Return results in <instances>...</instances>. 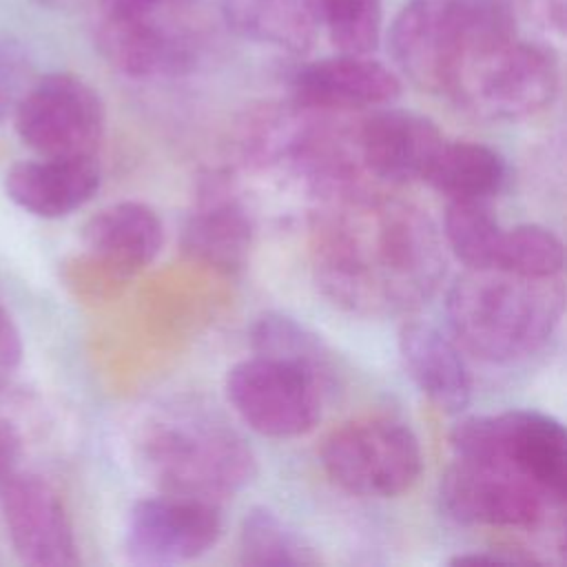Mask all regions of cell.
I'll return each instance as SVG.
<instances>
[{
  "label": "cell",
  "instance_id": "5",
  "mask_svg": "<svg viewBox=\"0 0 567 567\" xmlns=\"http://www.w3.org/2000/svg\"><path fill=\"white\" fill-rule=\"evenodd\" d=\"M456 456L498 461L536 483L556 505L567 498V434L538 410H507L461 419L450 434Z\"/></svg>",
  "mask_w": 567,
  "mask_h": 567
},
{
  "label": "cell",
  "instance_id": "15",
  "mask_svg": "<svg viewBox=\"0 0 567 567\" xmlns=\"http://www.w3.org/2000/svg\"><path fill=\"white\" fill-rule=\"evenodd\" d=\"M97 47L111 66L137 80L175 78L193 66L188 40L159 24L153 13L102 16Z\"/></svg>",
  "mask_w": 567,
  "mask_h": 567
},
{
  "label": "cell",
  "instance_id": "32",
  "mask_svg": "<svg viewBox=\"0 0 567 567\" xmlns=\"http://www.w3.org/2000/svg\"><path fill=\"white\" fill-rule=\"evenodd\" d=\"M536 4V9L543 13V18L556 27L558 31H563L565 27V0H532Z\"/></svg>",
  "mask_w": 567,
  "mask_h": 567
},
{
  "label": "cell",
  "instance_id": "7",
  "mask_svg": "<svg viewBox=\"0 0 567 567\" xmlns=\"http://www.w3.org/2000/svg\"><path fill=\"white\" fill-rule=\"evenodd\" d=\"M20 140L42 157H91L104 135V106L73 73H49L24 89L13 113Z\"/></svg>",
  "mask_w": 567,
  "mask_h": 567
},
{
  "label": "cell",
  "instance_id": "23",
  "mask_svg": "<svg viewBox=\"0 0 567 567\" xmlns=\"http://www.w3.org/2000/svg\"><path fill=\"white\" fill-rule=\"evenodd\" d=\"M239 560L252 567L315 565L317 556L275 512L252 507L239 527Z\"/></svg>",
  "mask_w": 567,
  "mask_h": 567
},
{
  "label": "cell",
  "instance_id": "11",
  "mask_svg": "<svg viewBox=\"0 0 567 567\" xmlns=\"http://www.w3.org/2000/svg\"><path fill=\"white\" fill-rule=\"evenodd\" d=\"M0 507L11 547L24 565L71 567L80 563L66 507L42 476L18 472L0 492Z\"/></svg>",
  "mask_w": 567,
  "mask_h": 567
},
{
  "label": "cell",
  "instance_id": "19",
  "mask_svg": "<svg viewBox=\"0 0 567 567\" xmlns=\"http://www.w3.org/2000/svg\"><path fill=\"white\" fill-rule=\"evenodd\" d=\"M182 244L206 266L237 270L248 257L252 224L246 208L221 184H210L186 221Z\"/></svg>",
  "mask_w": 567,
  "mask_h": 567
},
{
  "label": "cell",
  "instance_id": "20",
  "mask_svg": "<svg viewBox=\"0 0 567 567\" xmlns=\"http://www.w3.org/2000/svg\"><path fill=\"white\" fill-rule=\"evenodd\" d=\"M221 13L241 38L295 55L312 47L319 29L310 0H221Z\"/></svg>",
  "mask_w": 567,
  "mask_h": 567
},
{
  "label": "cell",
  "instance_id": "21",
  "mask_svg": "<svg viewBox=\"0 0 567 567\" xmlns=\"http://www.w3.org/2000/svg\"><path fill=\"white\" fill-rule=\"evenodd\" d=\"M507 162L505 157L478 142H447L443 140L432 166L425 175V182L454 199H481L487 202L503 190L507 182Z\"/></svg>",
  "mask_w": 567,
  "mask_h": 567
},
{
  "label": "cell",
  "instance_id": "22",
  "mask_svg": "<svg viewBox=\"0 0 567 567\" xmlns=\"http://www.w3.org/2000/svg\"><path fill=\"white\" fill-rule=\"evenodd\" d=\"M250 346L255 354L299 368L328 392L337 381L332 350L323 339L288 315L266 312L250 328Z\"/></svg>",
  "mask_w": 567,
  "mask_h": 567
},
{
  "label": "cell",
  "instance_id": "24",
  "mask_svg": "<svg viewBox=\"0 0 567 567\" xmlns=\"http://www.w3.org/2000/svg\"><path fill=\"white\" fill-rule=\"evenodd\" d=\"M501 224L487 202L454 199L443 219V237L465 268H492L501 239Z\"/></svg>",
  "mask_w": 567,
  "mask_h": 567
},
{
  "label": "cell",
  "instance_id": "30",
  "mask_svg": "<svg viewBox=\"0 0 567 567\" xmlns=\"http://www.w3.org/2000/svg\"><path fill=\"white\" fill-rule=\"evenodd\" d=\"M538 560L534 556H527L523 551H472V554H458L450 560V565H536Z\"/></svg>",
  "mask_w": 567,
  "mask_h": 567
},
{
  "label": "cell",
  "instance_id": "12",
  "mask_svg": "<svg viewBox=\"0 0 567 567\" xmlns=\"http://www.w3.org/2000/svg\"><path fill=\"white\" fill-rule=\"evenodd\" d=\"M390 55L416 86L445 93L458 58L452 0H408L390 24Z\"/></svg>",
  "mask_w": 567,
  "mask_h": 567
},
{
  "label": "cell",
  "instance_id": "6",
  "mask_svg": "<svg viewBox=\"0 0 567 567\" xmlns=\"http://www.w3.org/2000/svg\"><path fill=\"white\" fill-rule=\"evenodd\" d=\"M321 463L341 489L365 498H392L416 483L423 454L405 423L370 416L334 430L323 441Z\"/></svg>",
  "mask_w": 567,
  "mask_h": 567
},
{
  "label": "cell",
  "instance_id": "29",
  "mask_svg": "<svg viewBox=\"0 0 567 567\" xmlns=\"http://www.w3.org/2000/svg\"><path fill=\"white\" fill-rule=\"evenodd\" d=\"M20 458H22V439L13 423H9L7 419H0V492L18 474Z\"/></svg>",
  "mask_w": 567,
  "mask_h": 567
},
{
  "label": "cell",
  "instance_id": "8",
  "mask_svg": "<svg viewBox=\"0 0 567 567\" xmlns=\"http://www.w3.org/2000/svg\"><path fill=\"white\" fill-rule=\"evenodd\" d=\"M441 509L458 525L532 529L563 512L536 483L498 461L461 458L441 481Z\"/></svg>",
  "mask_w": 567,
  "mask_h": 567
},
{
  "label": "cell",
  "instance_id": "31",
  "mask_svg": "<svg viewBox=\"0 0 567 567\" xmlns=\"http://www.w3.org/2000/svg\"><path fill=\"white\" fill-rule=\"evenodd\" d=\"M166 0H102V16H144L155 13Z\"/></svg>",
  "mask_w": 567,
  "mask_h": 567
},
{
  "label": "cell",
  "instance_id": "25",
  "mask_svg": "<svg viewBox=\"0 0 567 567\" xmlns=\"http://www.w3.org/2000/svg\"><path fill=\"white\" fill-rule=\"evenodd\" d=\"M317 27L341 53H372L381 40L383 0H310Z\"/></svg>",
  "mask_w": 567,
  "mask_h": 567
},
{
  "label": "cell",
  "instance_id": "1",
  "mask_svg": "<svg viewBox=\"0 0 567 567\" xmlns=\"http://www.w3.org/2000/svg\"><path fill=\"white\" fill-rule=\"evenodd\" d=\"M312 268L337 306L385 317L427 301L443 279L445 257L425 210L357 186L328 195L317 213Z\"/></svg>",
  "mask_w": 567,
  "mask_h": 567
},
{
  "label": "cell",
  "instance_id": "16",
  "mask_svg": "<svg viewBox=\"0 0 567 567\" xmlns=\"http://www.w3.org/2000/svg\"><path fill=\"white\" fill-rule=\"evenodd\" d=\"M100 164L91 157H38L13 164L4 175L7 197L22 210L58 219L84 206L100 188Z\"/></svg>",
  "mask_w": 567,
  "mask_h": 567
},
{
  "label": "cell",
  "instance_id": "9",
  "mask_svg": "<svg viewBox=\"0 0 567 567\" xmlns=\"http://www.w3.org/2000/svg\"><path fill=\"white\" fill-rule=\"evenodd\" d=\"M226 399L237 416L268 439L308 434L321 419V394L312 377L288 363L255 354L226 374Z\"/></svg>",
  "mask_w": 567,
  "mask_h": 567
},
{
  "label": "cell",
  "instance_id": "18",
  "mask_svg": "<svg viewBox=\"0 0 567 567\" xmlns=\"http://www.w3.org/2000/svg\"><path fill=\"white\" fill-rule=\"evenodd\" d=\"M84 246L104 266L120 272L146 268L159 252L164 228L142 202H117L97 210L82 230Z\"/></svg>",
  "mask_w": 567,
  "mask_h": 567
},
{
  "label": "cell",
  "instance_id": "10",
  "mask_svg": "<svg viewBox=\"0 0 567 567\" xmlns=\"http://www.w3.org/2000/svg\"><path fill=\"white\" fill-rule=\"evenodd\" d=\"M219 536L221 516L215 503L162 492L131 507L124 545L137 565H175L199 558Z\"/></svg>",
  "mask_w": 567,
  "mask_h": 567
},
{
  "label": "cell",
  "instance_id": "26",
  "mask_svg": "<svg viewBox=\"0 0 567 567\" xmlns=\"http://www.w3.org/2000/svg\"><path fill=\"white\" fill-rule=\"evenodd\" d=\"M565 264L560 237L538 224L503 228L492 268L523 277H558Z\"/></svg>",
  "mask_w": 567,
  "mask_h": 567
},
{
  "label": "cell",
  "instance_id": "3",
  "mask_svg": "<svg viewBox=\"0 0 567 567\" xmlns=\"http://www.w3.org/2000/svg\"><path fill=\"white\" fill-rule=\"evenodd\" d=\"M144 474L164 494L219 505L257 474V458L239 432L202 408L157 414L142 432Z\"/></svg>",
  "mask_w": 567,
  "mask_h": 567
},
{
  "label": "cell",
  "instance_id": "28",
  "mask_svg": "<svg viewBox=\"0 0 567 567\" xmlns=\"http://www.w3.org/2000/svg\"><path fill=\"white\" fill-rule=\"evenodd\" d=\"M20 361H22L20 330L0 299V390L16 374Z\"/></svg>",
  "mask_w": 567,
  "mask_h": 567
},
{
  "label": "cell",
  "instance_id": "13",
  "mask_svg": "<svg viewBox=\"0 0 567 567\" xmlns=\"http://www.w3.org/2000/svg\"><path fill=\"white\" fill-rule=\"evenodd\" d=\"M295 104L308 111L383 106L401 95L399 75L368 53H341L303 64L292 78Z\"/></svg>",
  "mask_w": 567,
  "mask_h": 567
},
{
  "label": "cell",
  "instance_id": "14",
  "mask_svg": "<svg viewBox=\"0 0 567 567\" xmlns=\"http://www.w3.org/2000/svg\"><path fill=\"white\" fill-rule=\"evenodd\" d=\"M441 144L439 126L430 117L405 109L377 111L357 128L361 164L390 184L425 179Z\"/></svg>",
  "mask_w": 567,
  "mask_h": 567
},
{
  "label": "cell",
  "instance_id": "17",
  "mask_svg": "<svg viewBox=\"0 0 567 567\" xmlns=\"http://www.w3.org/2000/svg\"><path fill=\"white\" fill-rule=\"evenodd\" d=\"M399 357L414 385L445 412H461L472 401V377L465 359L436 326L412 319L399 330Z\"/></svg>",
  "mask_w": 567,
  "mask_h": 567
},
{
  "label": "cell",
  "instance_id": "2",
  "mask_svg": "<svg viewBox=\"0 0 567 567\" xmlns=\"http://www.w3.org/2000/svg\"><path fill=\"white\" fill-rule=\"evenodd\" d=\"M445 312L470 354L487 363H516L551 339L565 312V290L558 277L467 268L450 286Z\"/></svg>",
  "mask_w": 567,
  "mask_h": 567
},
{
  "label": "cell",
  "instance_id": "4",
  "mask_svg": "<svg viewBox=\"0 0 567 567\" xmlns=\"http://www.w3.org/2000/svg\"><path fill=\"white\" fill-rule=\"evenodd\" d=\"M558 89L556 53L516 35L465 55L456 64L445 95L478 120L514 122L547 109Z\"/></svg>",
  "mask_w": 567,
  "mask_h": 567
},
{
  "label": "cell",
  "instance_id": "27",
  "mask_svg": "<svg viewBox=\"0 0 567 567\" xmlns=\"http://www.w3.org/2000/svg\"><path fill=\"white\" fill-rule=\"evenodd\" d=\"M24 60L11 44H0V122L24 93Z\"/></svg>",
  "mask_w": 567,
  "mask_h": 567
}]
</instances>
